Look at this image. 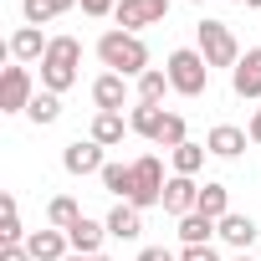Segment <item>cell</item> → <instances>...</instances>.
I'll return each mask as SVG.
<instances>
[{"label": "cell", "mask_w": 261, "mask_h": 261, "mask_svg": "<svg viewBox=\"0 0 261 261\" xmlns=\"http://www.w3.org/2000/svg\"><path fill=\"white\" fill-rule=\"evenodd\" d=\"M108 236H113V241H139V236H144V210L128 205V200L113 205V215H108Z\"/></svg>", "instance_id": "10"}, {"label": "cell", "mask_w": 261, "mask_h": 261, "mask_svg": "<svg viewBox=\"0 0 261 261\" xmlns=\"http://www.w3.org/2000/svg\"><path fill=\"white\" fill-rule=\"evenodd\" d=\"M31 97H36L31 72L26 67H6V77H0V113H26Z\"/></svg>", "instance_id": "7"}, {"label": "cell", "mask_w": 261, "mask_h": 261, "mask_svg": "<svg viewBox=\"0 0 261 261\" xmlns=\"http://www.w3.org/2000/svg\"><path fill=\"white\" fill-rule=\"evenodd\" d=\"M230 87H236V97H261V51H246V57L236 62Z\"/></svg>", "instance_id": "11"}, {"label": "cell", "mask_w": 261, "mask_h": 261, "mask_svg": "<svg viewBox=\"0 0 261 261\" xmlns=\"http://www.w3.org/2000/svg\"><path fill=\"white\" fill-rule=\"evenodd\" d=\"M102 185L128 200V195H134V164H108V169H102Z\"/></svg>", "instance_id": "26"}, {"label": "cell", "mask_w": 261, "mask_h": 261, "mask_svg": "<svg viewBox=\"0 0 261 261\" xmlns=\"http://www.w3.org/2000/svg\"><path fill=\"white\" fill-rule=\"evenodd\" d=\"M159 144H169V149L190 144V139H185V118H179V113H169V118H164V134H159Z\"/></svg>", "instance_id": "29"}, {"label": "cell", "mask_w": 261, "mask_h": 261, "mask_svg": "<svg viewBox=\"0 0 261 261\" xmlns=\"http://www.w3.org/2000/svg\"><path fill=\"white\" fill-rule=\"evenodd\" d=\"M251 144H261V108H256V118H251Z\"/></svg>", "instance_id": "34"}, {"label": "cell", "mask_w": 261, "mask_h": 261, "mask_svg": "<svg viewBox=\"0 0 261 261\" xmlns=\"http://www.w3.org/2000/svg\"><path fill=\"white\" fill-rule=\"evenodd\" d=\"M210 236H220V220H210V215H185L179 220V241L185 246H210Z\"/></svg>", "instance_id": "18"}, {"label": "cell", "mask_w": 261, "mask_h": 261, "mask_svg": "<svg viewBox=\"0 0 261 261\" xmlns=\"http://www.w3.org/2000/svg\"><path fill=\"white\" fill-rule=\"evenodd\" d=\"M77 0H21V11H26V26H46V21H57L62 11H72Z\"/></svg>", "instance_id": "19"}, {"label": "cell", "mask_w": 261, "mask_h": 261, "mask_svg": "<svg viewBox=\"0 0 261 261\" xmlns=\"http://www.w3.org/2000/svg\"><path fill=\"white\" fill-rule=\"evenodd\" d=\"M118 26L123 31H134L139 36V26H159L164 16H169V0H118Z\"/></svg>", "instance_id": "6"}, {"label": "cell", "mask_w": 261, "mask_h": 261, "mask_svg": "<svg viewBox=\"0 0 261 261\" xmlns=\"http://www.w3.org/2000/svg\"><path fill=\"white\" fill-rule=\"evenodd\" d=\"M164 164L154 159V154H144V159H134V195H128V205H139V210H149V205H164Z\"/></svg>", "instance_id": "4"}, {"label": "cell", "mask_w": 261, "mask_h": 261, "mask_svg": "<svg viewBox=\"0 0 261 261\" xmlns=\"http://www.w3.org/2000/svg\"><path fill=\"white\" fill-rule=\"evenodd\" d=\"M139 261H174L164 246H149V251H139Z\"/></svg>", "instance_id": "33"}, {"label": "cell", "mask_w": 261, "mask_h": 261, "mask_svg": "<svg viewBox=\"0 0 261 261\" xmlns=\"http://www.w3.org/2000/svg\"><path fill=\"white\" fill-rule=\"evenodd\" d=\"M46 36H41V26H21L16 36H11V57L16 62H36V57H46Z\"/></svg>", "instance_id": "14"}, {"label": "cell", "mask_w": 261, "mask_h": 261, "mask_svg": "<svg viewBox=\"0 0 261 261\" xmlns=\"http://www.w3.org/2000/svg\"><path fill=\"white\" fill-rule=\"evenodd\" d=\"M236 261H251V256H236Z\"/></svg>", "instance_id": "38"}, {"label": "cell", "mask_w": 261, "mask_h": 261, "mask_svg": "<svg viewBox=\"0 0 261 261\" xmlns=\"http://www.w3.org/2000/svg\"><path fill=\"white\" fill-rule=\"evenodd\" d=\"M195 205H200V185H195L190 174H174V179L164 185V210L185 220V215H195Z\"/></svg>", "instance_id": "8"}, {"label": "cell", "mask_w": 261, "mask_h": 261, "mask_svg": "<svg viewBox=\"0 0 261 261\" xmlns=\"http://www.w3.org/2000/svg\"><path fill=\"white\" fill-rule=\"evenodd\" d=\"M82 11H87V16H113L118 0H82Z\"/></svg>", "instance_id": "31"}, {"label": "cell", "mask_w": 261, "mask_h": 261, "mask_svg": "<svg viewBox=\"0 0 261 261\" xmlns=\"http://www.w3.org/2000/svg\"><path fill=\"white\" fill-rule=\"evenodd\" d=\"M0 261H36L26 246H6V251H0Z\"/></svg>", "instance_id": "32"}, {"label": "cell", "mask_w": 261, "mask_h": 261, "mask_svg": "<svg viewBox=\"0 0 261 261\" xmlns=\"http://www.w3.org/2000/svg\"><path fill=\"white\" fill-rule=\"evenodd\" d=\"M169 87L179 92V97H200L205 87H210V62L200 57V51H190V46H179V51H169Z\"/></svg>", "instance_id": "3"}, {"label": "cell", "mask_w": 261, "mask_h": 261, "mask_svg": "<svg viewBox=\"0 0 261 261\" xmlns=\"http://www.w3.org/2000/svg\"><path fill=\"white\" fill-rule=\"evenodd\" d=\"M92 261H108V256H92Z\"/></svg>", "instance_id": "37"}, {"label": "cell", "mask_w": 261, "mask_h": 261, "mask_svg": "<svg viewBox=\"0 0 261 261\" xmlns=\"http://www.w3.org/2000/svg\"><path fill=\"white\" fill-rule=\"evenodd\" d=\"M195 6H200V0H195Z\"/></svg>", "instance_id": "39"}, {"label": "cell", "mask_w": 261, "mask_h": 261, "mask_svg": "<svg viewBox=\"0 0 261 261\" xmlns=\"http://www.w3.org/2000/svg\"><path fill=\"white\" fill-rule=\"evenodd\" d=\"M67 261H92V256H77V251H72V256H67Z\"/></svg>", "instance_id": "36"}, {"label": "cell", "mask_w": 261, "mask_h": 261, "mask_svg": "<svg viewBox=\"0 0 261 261\" xmlns=\"http://www.w3.org/2000/svg\"><path fill=\"white\" fill-rule=\"evenodd\" d=\"M164 118H169V113H164L159 102H139V108H134V118H128V128L159 144V134H164Z\"/></svg>", "instance_id": "15"}, {"label": "cell", "mask_w": 261, "mask_h": 261, "mask_svg": "<svg viewBox=\"0 0 261 261\" xmlns=\"http://www.w3.org/2000/svg\"><path fill=\"white\" fill-rule=\"evenodd\" d=\"M205 154H210L205 144H179V149H174V174H190V179H195L200 164H205Z\"/></svg>", "instance_id": "23"}, {"label": "cell", "mask_w": 261, "mask_h": 261, "mask_svg": "<svg viewBox=\"0 0 261 261\" xmlns=\"http://www.w3.org/2000/svg\"><path fill=\"white\" fill-rule=\"evenodd\" d=\"M179 261H220V256H215V246H185Z\"/></svg>", "instance_id": "30"}, {"label": "cell", "mask_w": 261, "mask_h": 261, "mask_svg": "<svg viewBox=\"0 0 261 261\" xmlns=\"http://www.w3.org/2000/svg\"><path fill=\"white\" fill-rule=\"evenodd\" d=\"M92 144H102V149L123 144V118H118V113H97V118H92Z\"/></svg>", "instance_id": "22"}, {"label": "cell", "mask_w": 261, "mask_h": 261, "mask_svg": "<svg viewBox=\"0 0 261 261\" xmlns=\"http://www.w3.org/2000/svg\"><path fill=\"white\" fill-rule=\"evenodd\" d=\"M26 251L36 261H67V230H31L26 236Z\"/></svg>", "instance_id": "12"}, {"label": "cell", "mask_w": 261, "mask_h": 261, "mask_svg": "<svg viewBox=\"0 0 261 261\" xmlns=\"http://www.w3.org/2000/svg\"><path fill=\"white\" fill-rule=\"evenodd\" d=\"M77 62H82V46L77 36H51L46 57H41V87L46 92H67L77 82Z\"/></svg>", "instance_id": "2"}, {"label": "cell", "mask_w": 261, "mask_h": 261, "mask_svg": "<svg viewBox=\"0 0 261 261\" xmlns=\"http://www.w3.org/2000/svg\"><path fill=\"white\" fill-rule=\"evenodd\" d=\"M246 139H251V134H241V128L220 123V128H210V139H205V149H210V154H220V159H236V154L246 149Z\"/></svg>", "instance_id": "16"}, {"label": "cell", "mask_w": 261, "mask_h": 261, "mask_svg": "<svg viewBox=\"0 0 261 261\" xmlns=\"http://www.w3.org/2000/svg\"><path fill=\"white\" fill-rule=\"evenodd\" d=\"M230 6H246V11H256V6H261V0H230Z\"/></svg>", "instance_id": "35"}, {"label": "cell", "mask_w": 261, "mask_h": 261, "mask_svg": "<svg viewBox=\"0 0 261 261\" xmlns=\"http://www.w3.org/2000/svg\"><path fill=\"white\" fill-rule=\"evenodd\" d=\"M26 113H31V123H57V118H62V97H57V92H36Z\"/></svg>", "instance_id": "25"}, {"label": "cell", "mask_w": 261, "mask_h": 261, "mask_svg": "<svg viewBox=\"0 0 261 261\" xmlns=\"http://www.w3.org/2000/svg\"><path fill=\"white\" fill-rule=\"evenodd\" d=\"M200 57H205L210 67H230V72H236L241 46H236V36H230L225 21H200Z\"/></svg>", "instance_id": "5"}, {"label": "cell", "mask_w": 261, "mask_h": 261, "mask_svg": "<svg viewBox=\"0 0 261 261\" xmlns=\"http://www.w3.org/2000/svg\"><path fill=\"white\" fill-rule=\"evenodd\" d=\"M220 241H230L236 251H246V246L256 241V220H251V215H225V220H220Z\"/></svg>", "instance_id": "21"}, {"label": "cell", "mask_w": 261, "mask_h": 261, "mask_svg": "<svg viewBox=\"0 0 261 261\" xmlns=\"http://www.w3.org/2000/svg\"><path fill=\"white\" fill-rule=\"evenodd\" d=\"M46 215H51V230H72V225L82 220V210H77V200H72V195H57Z\"/></svg>", "instance_id": "24"}, {"label": "cell", "mask_w": 261, "mask_h": 261, "mask_svg": "<svg viewBox=\"0 0 261 261\" xmlns=\"http://www.w3.org/2000/svg\"><path fill=\"white\" fill-rule=\"evenodd\" d=\"M62 164H67V174H102V169H108V164H102V144H92V139H87V144H82V139L67 144Z\"/></svg>", "instance_id": "9"}, {"label": "cell", "mask_w": 261, "mask_h": 261, "mask_svg": "<svg viewBox=\"0 0 261 261\" xmlns=\"http://www.w3.org/2000/svg\"><path fill=\"white\" fill-rule=\"evenodd\" d=\"M92 102H97V113H118L123 108V77L118 72H102L92 82Z\"/></svg>", "instance_id": "17"}, {"label": "cell", "mask_w": 261, "mask_h": 261, "mask_svg": "<svg viewBox=\"0 0 261 261\" xmlns=\"http://www.w3.org/2000/svg\"><path fill=\"white\" fill-rule=\"evenodd\" d=\"M169 92V72H144L139 77V102H164Z\"/></svg>", "instance_id": "27"}, {"label": "cell", "mask_w": 261, "mask_h": 261, "mask_svg": "<svg viewBox=\"0 0 261 261\" xmlns=\"http://www.w3.org/2000/svg\"><path fill=\"white\" fill-rule=\"evenodd\" d=\"M102 236H108V225H97V220H77L72 230H67V246L77 251V256H97V246H102Z\"/></svg>", "instance_id": "13"}, {"label": "cell", "mask_w": 261, "mask_h": 261, "mask_svg": "<svg viewBox=\"0 0 261 261\" xmlns=\"http://www.w3.org/2000/svg\"><path fill=\"white\" fill-rule=\"evenodd\" d=\"M200 215H210V220H225L230 215V190L225 185H200V205H195Z\"/></svg>", "instance_id": "20"}, {"label": "cell", "mask_w": 261, "mask_h": 261, "mask_svg": "<svg viewBox=\"0 0 261 261\" xmlns=\"http://www.w3.org/2000/svg\"><path fill=\"white\" fill-rule=\"evenodd\" d=\"M0 241H6V246H21V210H16V195H6V225H0Z\"/></svg>", "instance_id": "28"}, {"label": "cell", "mask_w": 261, "mask_h": 261, "mask_svg": "<svg viewBox=\"0 0 261 261\" xmlns=\"http://www.w3.org/2000/svg\"><path fill=\"white\" fill-rule=\"evenodd\" d=\"M97 57H102V67L118 72V77H144V72H149V46H144L134 31H108V36L97 41Z\"/></svg>", "instance_id": "1"}]
</instances>
